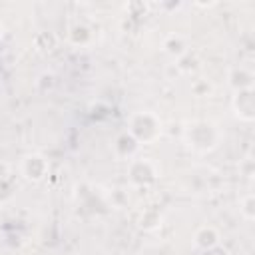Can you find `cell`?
Here are the masks:
<instances>
[{
  "label": "cell",
  "mask_w": 255,
  "mask_h": 255,
  "mask_svg": "<svg viewBox=\"0 0 255 255\" xmlns=\"http://www.w3.org/2000/svg\"><path fill=\"white\" fill-rule=\"evenodd\" d=\"M183 141L191 151L207 153L217 147L219 143V131L211 122L195 120L183 128Z\"/></svg>",
  "instance_id": "cell-1"
},
{
  "label": "cell",
  "mask_w": 255,
  "mask_h": 255,
  "mask_svg": "<svg viewBox=\"0 0 255 255\" xmlns=\"http://www.w3.org/2000/svg\"><path fill=\"white\" fill-rule=\"evenodd\" d=\"M161 131H163V124H161L159 116L149 112V110L133 112L128 120V133L139 145L141 143H153L155 139H159Z\"/></svg>",
  "instance_id": "cell-2"
},
{
  "label": "cell",
  "mask_w": 255,
  "mask_h": 255,
  "mask_svg": "<svg viewBox=\"0 0 255 255\" xmlns=\"http://www.w3.org/2000/svg\"><path fill=\"white\" fill-rule=\"evenodd\" d=\"M128 175L133 185L143 187V185H151L157 179L159 171L149 157H135V159H129L128 163Z\"/></svg>",
  "instance_id": "cell-3"
},
{
  "label": "cell",
  "mask_w": 255,
  "mask_h": 255,
  "mask_svg": "<svg viewBox=\"0 0 255 255\" xmlns=\"http://www.w3.org/2000/svg\"><path fill=\"white\" fill-rule=\"evenodd\" d=\"M48 169H50V163L42 153H28L22 157L20 173L24 175V179H28L32 183L42 181L48 175Z\"/></svg>",
  "instance_id": "cell-4"
},
{
  "label": "cell",
  "mask_w": 255,
  "mask_h": 255,
  "mask_svg": "<svg viewBox=\"0 0 255 255\" xmlns=\"http://www.w3.org/2000/svg\"><path fill=\"white\" fill-rule=\"evenodd\" d=\"M231 110L233 116L239 122L251 124L255 120V102H253V90H243V92H233L231 96Z\"/></svg>",
  "instance_id": "cell-5"
},
{
  "label": "cell",
  "mask_w": 255,
  "mask_h": 255,
  "mask_svg": "<svg viewBox=\"0 0 255 255\" xmlns=\"http://www.w3.org/2000/svg\"><path fill=\"white\" fill-rule=\"evenodd\" d=\"M253 72L247 66H233L227 72V84L233 92H243V90H253Z\"/></svg>",
  "instance_id": "cell-6"
},
{
  "label": "cell",
  "mask_w": 255,
  "mask_h": 255,
  "mask_svg": "<svg viewBox=\"0 0 255 255\" xmlns=\"http://www.w3.org/2000/svg\"><path fill=\"white\" fill-rule=\"evenodd\" d=\"M193 243L199 247V249H209V247H215L221 243V233L215 225H201L197 227V231L193 233Z\"/></svg>",
  "instance_id": "cell-7"
},
{
  "label": "cell",
  "mask_w": 255,
  "mask_h": 255,
  "mask_svg": "<svg viewBox=\"0 0 255 255\" xmlns=\"http://www.w3.org/2000/svg\"><path fill=\"white\" fill-rule=\"evenodd\" d=\"M163 50L173 58H181L187 52V40L181 34H169L163 40Z\"/></svg>",
  "instance_id": "cell-8"
},
{
  "label": "cell",
  "mask_w": 255,
  "mask_h": 255,
  "mask_svg": "<svg viewBox=\"0 0 255 255\" xmlns=\"http://www.w3.org/2000/svg\"><path fill=\"white\" fill-rule=\"evenodd\" d=\"M239 215L245 221H253L255 219V195L253 193H245L239 199Z\"/></svg>",
  "instance_id": "cell-9"
},
{
  "label": "cell",
  "mask_w": 255,
  "mask_h": 255,
  "mask_svg": "<svg viewBox=\"0 0 255 255\" xmlns=\"http://www.w3.org/2000/svg\"><path fill=\"white\" fill-rule=\"evenodd\" d=\"M159 225H161V215H159L157 211H153V209H147V211L139 217V227L145 229V231H153V229H157Z\"/></svg>",
  "instance_id": "cell-10"
},
{
  "label": "cell",
  "mask_w": 255,
  "mask_h": 255,
  "mask_svg": "<svg viewBox=\"0 0 255 255\" xmlns=\"http://www.w3.org/2000/svg\"><path fill=\"white\" fill-rule=\"evenodd\" d=\"M36 40H44V44H40V46H36V50H40V52H52L54 48H56V44H58V38L52 34V32H40V34H36Z\"/></svg>",
  "instance_id": "cell-11"
},
{
  "label": "cell",
  "mask_w": 255,
  "mask_h": 255,
  "mask_svg": "<svg viewBox=\"0 0 255 255\" xmlns=\"http://www.w3.org/2000/svg\"><path fill=\"white\" fill-rule=\"evenodd\" d=\"M213 92V86L207 82V80H195L193 84H191V94L195 96V98H207L209 94Z\"/></svg>",
  "instance_id": "cell-12"
},
{
  "label": "cell",
  "mask_w": 255,
  "mask_h": 255,
  "mask_svg": "<svg viewBox=\"0 0 255 255\" xmlns=\"http://www.w3.org/2000/svg\"><path fill=\"white\" fill-rule=\"evenodd\" d=\"M201 255H231V253H229V249H227V247H223V245L219 243V245H215V247L203 249V253H201Z\"/></svg>",
  "instance_id": "cell-13"
},
{
  "label": "cell",
  "mask_w": 255,
  "mask_h": 255,
  "mask_svg": "<svg viewBox=\"0 0 255 255\" xmlns=\"http://www.w3.org/2000/svg\"><path fill=\"white\" fill-rule=\"evenodd\" d=\"M4 32H6V28H4V22L0 20V42H2V38H4Z\"/></svg>",
  "instance_id": "cell-14"
}]
</instances>
